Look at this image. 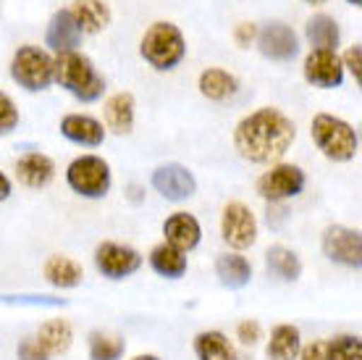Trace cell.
Listing matches in <instances>:
<instances>
[{"instance_id":"obj_35","label":"cell","mask_w":362,"mask_h":360,"mask_svg":"<svg viewBox=\"0 0 362 360\" xmlns=\"http://www.w3.org/2000/svg\"><path fill=\"white\" fill-rule=\"evenodd\" d=\"M341 66L349 69V74L354 77L357 84H362V47H360V43H354V45L346 47V53L341 55Z\"/></svg>"},{"instance_id":"obj_26","label":"cell","mask_w":362,"mask_h":360,"mask_svg":"<svg viewBox=\"0 0 362 360\" xmlns=\"http://www.w3.org/2000/svg\"><path fill=\"white\" fill-rule=\"evenodd\" d=\"M37 342L42 344V350L53 358V355H64L71 350L74 344V326L66 318H50L37 329Z\"/></svg>"},{"instance_id":"obj_40","label":"cell","mask_w":362,"mask_h":360,"mask_svg":"<svg viewBox=\"0 0 362 360\" xmlns=\"http://www.w3.org/2000/svg\"><path fill=\"white\" fill-rule=\"evenodd\" d=\"M139 192H142V189L136 187V184H132V187H129V198H132V200H139V198H142Z\"/></svg>"},{"instance_id":"obj_36","label":"cell","mask_w":362,"mask_h":360,"mask_svg":"<svg viewBox=\"0 0 362 360\" xmlns=\"http://www.w3.org/2000/svg\"><path fill=\"white\" fill-rule=\"evenodd\" d=\"M297 360H326V339H313V342L302 344Z\"/></svg>"},{"instance_id":"obj_2","label":"cell","mask_w":362,"mask_h":360,"mask_svg":"<svg viewBox=\"0 0 362 360\" xmlns=\"http://www.w3.org/2000/svg\"><path fill=\"white\" fill-rule=\"evenodd\" d=\"M53 81H58L66 92H71L82 103H95L103 98V90H105V79L98 74L95 63L79 50L53 58Z\"/></svg>"},{"instance_id":"obj_43","label":"cell","mask_w":362,"mask_h":360,"mask_svg":"<svg viewBox=\"0 0 362 360\" xmlns=\"http://www.w3.org/2000/svg\"><path fill=\"white\" fill-rule=\"evenodd\" d=\"M234 360H252V358H250V355H239V352H236V358Z\"/></svg>"},{"instance_id":"obj_21","label":"cell","mask_w":362,"mask_h":360,"mask_svg":"<svg viewBox=\"0 0 362 360\" xmlns=\"http://www.w3.org/2000/svg\"><path fill=\"white\" fill-rule=\"evenodd\" d=\"M216 276L226 289H245L252 281V263L239 252H223L216 258Z\"/></svg>"},{"instance_id":"obj_15","label":"cell","mask_w":362,"mask_h":360,"mask_svg":"<svg viewBox=\"0 0 362 360\" xmlns=\"http://www.w3.org/2000/svg\"><path fill=\"white\" fill-rule=\"evenodd\" d=\"M13 171H16V179L24 187L42 189L55 179V161L50 155L40 153V150H32V153H24L18 158Z\"/></svg>"},{"instance_id":"obj_13","label":"cell","mask_w":362,"mask_h":360,"mask_svg":"<svg viewBox=\"0 0 362 360\" xmlns=\"http://www.w3.org/2000/svg\"><path fill=\"white\" fill-rule=\"evenodd\" d=\"M302 77L317 90H336L344 81V66L336 50H310L302 66Z\"/></svg>"},{"instance_id":"obj_7","label":"cell","mask_w":362,"mask_h":360,"mask_svg":"<svg viewBox=\"0 0 362 360\" xmlns=\"http://www.w3.org/2000/svg\"><path fill=\"white\" fill-rule=\"evenodd\" d=\"M305 184H308V176L297 163H273L255 181V189L265 203H286L291 198H299Z\"/></svg>"},{"instance_id":"obj_14","label":"cell","mask_w":362,"mask_h":360,"mask_svg":"<svg viewBox=\"0 0 362 360\" xmlns=\"http://www.w3.org/2000/svg\"><path fill=\"white\" fill-rule=\"evenodd\" d=\"M163 242L173 244L176 250L192 252L197 250L199 242H202V226H199L197 216H192L187 210H179V213H171L163 221Z\"/></svg>"},{"instance_id":"obj_34","label":"cell","mask_w":362,"mask_h":360,"mask_svg":"<svg viewBox=\"0 0 362 360\" xmlns=\"http://www.w3.org/2000/svg\"><path fill=\"white\" fill-rule=\"evenodd\" d=\"M16 358L18 360H50V355L42 350V344L37 342L35 337H24V339L16 344Z\"/></svg>"},{"instance_id":"obj_28","label":"cell","mask_w":362,"mask_h":360,"mask_svg":"<svg viewBox=\"0 0 362 360\" xmlns=\"http://www.w3.org/2000/svg\"><path fill=\"white\" fill-rule=\"evenodd\" d=\"M305 32H308L313 50H336L339 40H341V29L336 24V18L328 16V13H315L308 21Z\"/></svg>"},{"instance_id":"obj_12","label":"cell","mask_w":362,"mask_h":360,"mask_svg":"<svg viewBox=\"0 0 362 360\" xmlns=\"http://www.w3.org/2000/svg\"><path fill=\"white\" fill-rule=\"evenodd\" d=\"M257 50L265 55V58H271V61H279V63H286V61H294L299 53V37L297 32L289 27V24H284V21H271V24H265L263 29H257Z\"/></svg>"},{"instance_id":"obj_33","label":"cell","mask_w":362,"mask_h":360,"mask_svg":"<svg viewBox=\"0 0 362 360\" xmlns=\"http://www.w3.org/2000/svg\"><path fill=\"white\" fill-rule=\"evenodd\" d=\"M16 126H18L16 103H13L6 92H0V135H11Z\"/></svg>"},{"instance_id":"obj_30","label":"cell","mask_w":362,"mask_h":360,"mask_svg":"<svg viewBox=\"0 0 362 360\" xmlns=\"http://www.w3.org/2000/svg\"><path fill=\"white\" fill-rule=\"evenodd\" d=\"M326 360H362V339L357 334H336L326 339Z\"/></svg>"},{"instance_id":"obj_20","label":"cell","mask_w":362,"mask_h":360,"mask_svg":"<svg viewBox=\"0 0 362 360\" xmlns=\"http://www.w3.org/2000/svg\"><path fill=\"white\" fill-rule=\"evenodd\" d=\"M147 263H150V269L158 274V276H163V279H181L187 269H189V258H187V252L176 250L173 244L168 242H160L155 244L150 255H147Z\"/></svg>"},{"instance_id":"obj_8","label":"cell","mask_w":362,"mask_h":360,"mask_svg":"<svg viewBox=\"0 0 362 360\" xmlns=\"http://www.w3.org/2000/svg\"><path fill=\"white\" fill-rule=\"evenodd\" d=\"M257 218H255L252 208L245 206V203H228L221 210V240L231 247L234 252L250 250L255 242H257Z\"/></svg>"},{"instance_id":"obj_6","label":"cell","mask_w":362,"mask_h":360,"mask_svg":"<svg viewBox=\"0 0 362 360\" xmlns=\"http://www.w3.org/2000/svg\"><path fill=\"white\" fill-rule=\"evenodd\" d=\"M11 79L27 92L47 90L53 84V55L37 45H21L11 58Z\"/></svg>"},{"instance_id":"obj_44","label":"cell","mask_w":362,"mask_h":360,"mask_svg":"<svg viewBox=\"0 0 362 360\" xmlns=\"http://www.w3.org/2000/svg\"><path fill=\"white\" fill-rule=\"evenodd\" d=\"M346 3H352V6H362V0H346Z\"/></svg>"},{"instance_id":"obj_25","label":"cell","mask_w":362,"mask_h":360,"mask_svg":"<svg viewBox=\"0 0 362 360\" xmlns=\"http://www.w3.org/2000/svg\"><path fill=\"white\" fill-rule=\"evenodd\" d=\"M302 350V332L294 324H279L271 329L265 358L268 360H297Z\"/></svg>"},{"instance_id":"obj_11","label":"cell","mask_w":362,"mask_h":360,"mask_svg":"<svg viewBox=\"0 0 362 360\" xmlns=\"http://www.w3.org/2000/svg\"><path fill=\"white\" fill-rule=\"evenodd\" d=\"M150 184L168 203H184V200L194 198V192H197L194 174L187 166H181V163H163V166H158L153 176H150Z\"/></svg>"},{"instance_id":"obj_38","label":"cell","mask_w":362,"mask_h":360,"mask_svg":"<svg viewBox=\"0 0 362 360\" xmlns=\"http://www.w3.org/2000/svg\"><path fill=\"white\" fill-rule=\"evenodd\" d=\"M286 218H289V210L284 208V203H268V226L271 229H281Z\"/></svg>"},{"instance_id":"obj_16","label":"cell","mask_w":362,"mask_h":360,"mask_svg":"<svg viewBox=\"0 0 362 360\" xmlns=\"http://www.w3.org/2000/svg\"><path fill=\"white\" fill-rule=\"evenodd\" d=\"M61 135L74 145L98 147L105 142V126H103V121L87 116V113H69L61 118Z\"/></svg>"},{"instance_id":"obj_9","label":"cell","mask_w":362,"mask_h":360,"mask_svg":"<svg viewBox=\"0 0 362 360\" xmlns=\"http://www.w3.org/2000/svg\"><path fill=\"white\" fill-rule=\"evenodd\" d=\"M92 258H95V269L110 281H124L129 276H134L145 263L142 252L136 247L121 242H100Z\"/></svg>"},{"instance_id":"obj_18","label":"cell","mask_w":362,"mask_h":360,"mask_svg":"<svg viewBox=\"0 0 362 360\" xmlns=\"http://www.w3.org/2000/svg\"><path fill=\"white\" fill-rule=\"evenodd\" d=\"M136 103L132 92H116L105 100L103 106V116H105V126L113 135H129L134 129V113Z\"/></svg>"},{"instance_id":"obj_5","label":"cell","mask_w":362,"mask_h":360,"mask_svg":"<svg viewBox=\"0 0 362 360\" xmlns=\"http://www.w3.org/2000/svg\"><path fill=\"white\" fill-rule=\"evenodd\" d=\"M113 174H110V163L100 155H79L66 166V184L71 192H76L79 198L87 200H100L108 195Z\"/></svg>"},{"instance_id":"obj_22","label":"cell","mask_w":362,"mask_h":360,"mask_svg":"<svg viewBox=\"0 0 362 360\" xmlns=\"http://www.w3.org/2000/svg\"><path fill=\"white\" fill-rule=\"evenodd\" d=\"M69 11L82 35H98L110 24V9L105 0H74Z\"/></svg>"},{"instance_id":"obj_23","label":"cell","mask_w":362,"mask_h":360,"mask_svg":"<svg viewBox=\"0 0 362 360\" xmlns=\"http://www.w3.org/2000/svg\"><path fill=\"white\" fill-rule=\"evenodd\" d=\"M197 87L202 98L213 100V103H223V100H231L239 92V79L231 72H226V69L210 66V69L199 74Z\"/></svg>"},{"instance_id":"obj_24","label":"cell","mask_w":362,"mask_h":360,"mask_svg":"<svg viewBox=\"0 0 362 360\" xmlns=\"http://www.w3.org/2000/svg\"><path fill=\"white\" fill-rule=\"evenodd\" d=\"M42 276L55 289H74L82 284L84 269L82 263H76L69 255H50L42 266Z\"/></svg>"},{"instance_id":"obj_3","label":"cell","mask_w":362,"mask_h":360,"mask_svg":"<svg viewBox=\"0 0 362 360\" xmlns=\"http://www.w3.org/2000/svg\"><path fill=\"white\" fill-rule=\"evenodd\" d=\"M139 55L155 72H173L187 58L184 32L171 21H155L139 40Z\"/></svg>"},{"instance_id":"obj_41","label":"cell","mask_w":362,"mask_h":360,"mask_svg":"<svg viewBox=\"0 0 362 360\" xmlns=\"http://www.w3.org/2000/svg\"><path fill=\"white\" fill-rule=\"evenodd\" d=\"M132 360H160L158 355H153V352H142V355H134Z\"/></svg>"},{"instance_id":"obj_42","label":"cell","mask_w":362,"mask_h":360,"mask_svg":"<svg viewBox=\"0 0 362 360\" xmlns=\"http://www.w3.org/2000/svg\"><path fill=\"white\" fill-rule=\"evenodd\" d=\"M305 3H310V6H323V3H328V0H305Z\"/></svg>"},{"instance_id":"obj_27","label":"cell","mask_w":362,"mask_h":360,"mask_svg":"<svg viewBox=\"0 0 362 360\" xmlns=\"http://www.w3.org/2000/svg\"><path fill=\"white\" fill-rule=\"evenodd\" d=\"M192 350H194V358L197 360H234L236 358V347L231 344L223 332L218 329H208V332H199L194 339H192Z\"/></svg>"},{"instance_id":"obj_32","label":"cell","mask_w":362,"mask_h":360,"mask_svg":"<svg viewBox=\"0 0 362 360\" xmlns=\"http://www.w3.org/2000/svg\"><path fill=\"white\" fill-rule=\"evenodd\" d=\"M236 339H239L242 347H255V344L263 339V326H260V321H255V318L239 321L236 324Z\"/></svg>"},{"instance_id":"obj_19","label":"cell","mask_w":362,"mask_h":360,"mask_svg":"<svg viewBox=\"0 0 362 360\" xmlns=\"http://www.w3.org/2000/svg\"><path fill=\"white\" fill-rule=\"evenodd\" d=\"M265 269L273 279L284 281V284H294L302 279V261L286 244H271L265 250Z\"/></svg>"},{"instance_id":"obj_37","label":"cell","mask_w":362,"mask_h":360,"mask_svg":"<svg viewBox=\"0 0 362 360\" xmlns=\"http://www.w3.org/2000/svg\"><path fill=\"white\" fill-rule=\"evenodd\" d=\"M255 37H257V27H255L252 21H242L234 29V40L239 47H250V43H255Z\"/></svg>"},{"instance_id":"obj_10","label":"cell","mask_w":362,"mask_h":360,"mask_svg":"<svg viewBox=\"0 0 362 360\" xmlns=\"http://www.w3.org/2000/svg\"><path fill=\"white\" fill-rule=\"evenodd\" d=\"M320 250H323V255H326L331 263H336V266L360 271V266H362L360 229L341 226V224L328 226L326 232H323V240H320Z\"/></svg>"},{"instance_id":"obj_4","label":"cell","mask_w":362,"mask_h":360,"mask_svg":"<svg viewBox=\"0 0 362 360\" xmlns=\"http://www.w3.org/2000/svg\"><path fill=\"white\" fill-rule=\"evenodd\" d=\"M310 137L320 155L334 163L352 161L360 153V137L354 132V126L334 113H317L310 124Z\"/></svg>"},{"instance_id":"obj_17","label":"cell","mask_w":362,"mask_h":360,"mask_svg":"<svg viewBox=\"0 0 362 360\" xmlns=\"http://www.w3.org/2000/svg\"><path fill=\"white\" fill-rule=\"evenodd\" d=\"M82 43V32L74 21L71 11H55L50 24H47V35H45V45L53 50V53H71L76 50V45Z\"/></svg>"},{"instance_id":"obj_1","label":"cell","mask_w":362,"mask_h":360,"mask_svg":"<svg viewBox=\"0 0 362 360\" xmlns=\"http://www.w3.org/2000/svg\"><path fill=\"white\" fill-rule=\"evenodd\" d=\"M297 126L284 111L265 106L247 113L234 126V147L245 161L257 166H273L291 150Z\"/></svg>"},{"instance_id":"obj_39","label":"cell","mask_w":362,"mask_h":360,"mask_svg":"<svg viewBox=\"0 0 362 360\" xmlns=\"http://www.w3.org/2000/svg\"><path fill=\"white\" fill-rule=\"evenodd\" d=\"M11 192H13V184H11V179L6 176V174L0 171V203H3V200H8Z\"/></svg>"},{"instance_id":"obj_31","label":"cell","mask_w":362,"mask_h":360,"mask_svg":"<svg viewBox=\"0 0 362 360\" xmlns=\"http://www.w3.org/2000/svg\"><path fill=\"white\" fill-rule=\"evenodd\" d=\"M0 303H11V305H32V308H58L66 305V300L61 298H45V295H0Z\"/></svg>"},{"instance_id":"obj_29","label":"cell","mask_w":362,"mask_h":360,"mask_svg":"<svg viewBox=\"0 0 362 360\" xmlns=\"http://www.w3.org/2000/svg\"><path fill=\"white\" fill-rule=\"evenodd\" d=\"M87 344H90V360H121L127 352V339L108 332H92Z\"/></svg>"}]
</instances>
